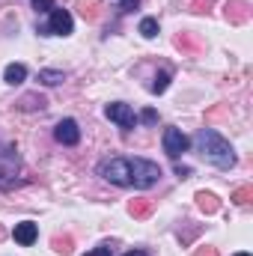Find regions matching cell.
I'll return each mask as SVG.
<instances>
[{"mask_svg":"<svg viewBox=\"0 0 253 256\" xmlns=\"http://www.w3.org/2000/svg\"><path fill=\"white\" fill-rule=\"evenodd\" d=\"M18 149L6 140H0V188H12L18 182Z\"/></svg>","mask_w":253,"mask_h":256,"instance_id":"3","label":"cell"},{"mask_svg":"<svg viewBox=\"0 0 253 256\" xmlns=\"http://www.w3.org/2000/svg\"><path fill=\"white\" fill-rule=\"evenodd\" d=\"M54 137H57V143H63V146H74L78 140H80V128L74 120H63V122H57L54 128Z\"/></svg>","mask_w":253,"mask_h":256,"instance_id":"7","label":"cell"},{"mask_svg":"<svg viewBox=\"0 0 253 256\" xmlns=\"http://www.w3.org/2000/svg\"><path fill=\"white\" fill-rule=\"evenodd\" d=\"M140 36L155 39V36H158V21H155V18H143V21H140Z\"/></svg>","mask_w":253,"mask_h":256,"instance_id":"15","label":"cell"},{"mask_svg":"<svg viewBox=\"0 0 253 256\" xmlns=\"http://www.w3.org/2000/svg\"><path fill=\"white\" fill-rule=\"evenodd\" d=\"M128 212H131L134 218H146V214L152 212V202H149V200H131V202H128Z\"/></svg>","mask_w":253,"mask_h":256,"instance_id":"12","label":"cell"},{"mask_svg":"<svg viewBox=\"0 0 253 256\" xmlns=\"http://www.w3.org/2000/svg\"><path fill=\"white\" fill-rule=\"evenodd\" d=\"M248 15H250L248 0H232V3H226V18H230L232 24H244Z\"/></svg>","mask_w":253,"mask_h":256,"instance_id":"9","label":"cell"},{"mask_svg":"<svg viewBox=\"0 0 253 256\" xmlns=\"http://www.w3.org/2000/svg\"><path fill=\"white\" fill-rule=\"evenodd\" d=\"M196 206L206 212V214H212V212H218V200H214V194H206V191H200L196 194Z\"/></svg>","mask_w":253,"mask_h":256,"instance_id":"11","label":"cell"},{"mask_svg":"<svg viewBox=\"0 0 253 256\" xmlns=\"http://www.w3.org/2000/svg\"><path fill=\"white\" fill-rule=\"evenodd\" d=\"M194 256H218V254H214V250L208 248V250H196V254H194Z\"/></svg>","mask_w":253,"mask_h":256,"instance_id":"24","label":"cell"},{"mask_svg":"<svg viewBox=\"0 0 253 256\" xmlns=\"http://www.w3.org/2000/svg\"><path fill=\"white\" fill-rule=\"evenodd\" d=\"M126 256H149V254H143V250H131V254H126Z\"/></svg>","mask_w":253,"mask_h":256,"instance_id":"25","label":"cell"},{"mask_svg":"<svg viewBox=\"0 0 253 256\" xmlns=\"http://www.w3.org/2000/svg\"><path fill=\"white\" fill-rule=\"evenodd\" d=\"M185 149H188V137L182 134V128H167L164 131V152L170 158H179Z\"/></svg>","mask_w":253,"mask_h":256,"instance_id":"5","label":"cell"},{"mask_svg":"<svg viewBox=\"0 0 253 256\" xmlns=\"http://www.w3.org/2000/svg\"><path fill=\"white\" fill-rule=\"evenodd\" d=\"M24 78H27V68H24L21 63L6 66V72H3V80H6V84H12V86H15V84H21Z\"/></svg>","mask_w":253,"mask_h":256,"instance_id":"10","label":"cell"},{"mask_svg":"<svg viewBox=\"0 0 253 256\" xmlns=\"http://www.w3.org/2000/svg\"><path fill=\"white\" fill-rule=\"evenodd\" d=\"M137 3H140V0H122L120 9H122V12H131V9H137Z\"/></svg>","mask_w":253,"mask_h":256,"instance_id":"22","label":"cell"},{"mask_svg":"<svg viewBox=\"0 0 253 256\" xmlns=\"http://www.w3.org/2000/svg\"><path fill=\"white\" fill-rule=\"evenodd\" d=\"M190 170L188 167H182V164H179V167H176V176H179V179H185V176H188Z\"/></svg>","mask_w":253,"mask_h":256,"instance_id":"23","label":"cell"},{"mask_svg":"<svg viewBox=\"0 0 253 256\" xmlns=\"http://www.w3.org/2000/svg\"><path fill=\"white\" fill-rule=\"evenodd\" d=\"M236 256H250V254H236Z\"/></svg>","mask_w":253,"mask_h":256,"instance_id":"26","label":"cell"},{"mask_svg":"<svg viewBox=\"0 0 253 256\" xmlns=\"http://www.w3.org/2000/svg\"><path fill=\"white\" fill-rule=\"evenodd\" d=\"M196 146H200V152H202L214 167H220V170L236 167V152H232V146H230L214 128H200V134H196Z\"/></svg>","mask_w":253,"mask_h":256,"instance_id":"2","label":"cell"},{"mask_svg":"<svg viewBox=\"0 0 253 256\" xmlns=\"http://www.w3.org/2000/svg\"><path fill=\"white\" fill-rule=\"evenodd\" d=\"M104 114H108V120L110 122H116L120 128H134L137 126V116H134V110L122 104V102H114V104H108L104 108Z\"/></svg>","mask_w":253,"mask_h":256,"instance_id":"4","label":"cell"},{"mask_svg":"<svg viewBox=\"0 0 253 256\" xmlns=\"http://www.w3.org/2000/svg\"><path fill=\"white\" fill-rule=\"evenodd\" d=\"M98 176L122 188H152L161 179V167L146 158H104Z\"/></svg>","mask_w":253,"mask_h":256,"instance_id":"1","label":"cell"},{"mask_svg":"<svg viewBox=\"0 0 253 256\" xmlns=\"http://www.w3.org/2000/svg\"><path fill=\"white\" fill-rule=\"evenodd\" d=\"M33 9L36 12H51L54 9V0H33Z\"/></svg>","mask_w":253,"mask_h":256,"instance_id":"18","label":"cell"},{"mask_svg":"<svg viewBox=\"0 0 253 256\" xmlns=\"http://www.w3.org/2000/svg\"><path fill=\"white\" fill-rule=\"evenodd\" d=\"M250 196H253V191H250V188H238V191L232 194V200H236L238 206H248V202H250Z\"/></svg>","mask_w":253,"mask_h":256,"instance_id":"17","label":"cell"},{"mask_svg":"<svg viewBox=\"0 0 253 256\" xmlns=\"http://www.w3.org/2000/svg\"><path fill=\"white\" fill-rule=\"evenodd\" d=\"M45 104H48V102H45L42 96H24V98L18 102V108H21V110H36V108L42 110Z\"/></svg>","mask_w":253,"mask_h":256,"instance_id":"14","label":"cell"},{"mask_svg":"<svg viewBox=\"0 0 253 256\" xmlns=\"http://www.w3.org/2000/svg\"><path fill=\"white\" fill-rule=\"evenodd\" d=\"M167 86H170V72H161L155 78V84H152V92H164Z\"/></svg>","mask_w":253,"mask_h":256,"instance_id":"16","label":"cell"},{"mask_svg":"<svg viewBox=\"0 0 253 256\" xmlns=\"http://www.w3.org/2000/svg\"><path fill=\"white\" fill-rule=\"evenodd\" d=\"M12 238H15L18 244L30 248V244L39 238V230H36V224H33V220H21V224H15V230H12Z\"/></svg>","mask_w":253,"mask_h":256,"instance_id":"8","label":"cell"},{"mask_svg":"<svg viewBox=\"0 0 253 256\" xmlns=\"http://www.w3.org/2000/svg\"><path fill=\"white\" fill-rule=\"evenodd\" d=\"M54 248H57L60 254H72V242H68V238H54Z\"/></svg>","mask_w":253,"mask_h":256,"instance_id":"19","label":"cell"},{"mask_svg":"<svg viewBox=\"0 0 253 256\" xmlns=\"http://www.w3.org/2000/svg\"><path fill=\"white\" fill-rule=\"evenodd\" d=\"M45 33H54V36H68V33H72V15H68L66 9H51V21H48Z\"/></svg>","mask_w":253,"mask_h":256,"instance_id":"6","label":"cell"},{"mask_svg":"<svg viewBox=\"0 0 253 256\" xmlns=\"http://www.w3.org/2000/svg\"><path fill=\"white\" fill-rule=\"evenodd\" d=\"M140 120H143L146 126H155V122H158V114H155V110L149 108V110H143V114H140Z\"/></svg>","mask_w":253,"mask_h":256,"instance_id":"20","label":"cell"},{"mask_svg":"<svg viewBox=\"0 0 253 256\" xmlns=\"http://www.w3.org/2000/svg\"><path fill=\"white\" fill-rule=\"evenodd\" d=\"M86 256H114V250H110V244H102V248H96V250H90Z\"/></svg>","mask_w":253,"mask_h":256,"instance_id":"21","label":"cell"},{"mask_svg":"<svg viewBox=\"0 0 253 256\" xmlns=\"http://www.w3.org/2000/svg\"><path fill=\"white\" fill-rule=\"evenodd\" d=\"M39 80H42L45 86H57V84H63V72H54V68H42V72H39Z\"/></svg>","mask_w":253,"mask_h":256,"instance_id":"13","label":"cell"}]
</instances>
